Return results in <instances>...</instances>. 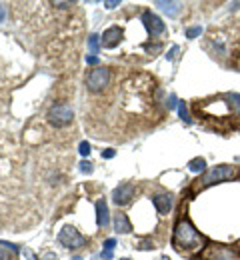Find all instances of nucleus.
<instances>
[{"instance_id": "nucleus-18", "label": "nucleus", "mask_w": 240, "mask_h": 260, "mask_svg": "<svg viewBox=\"0 0 240 260\" xmlns=\"http://www.w3.org/2000/svg\"><path fill=\"white\" fill-rule=\"evenodd\" d=\"M144 50L154 56V54H158V52L162 50V44H160V42H146V44H144Z\"/></svg>"}, {"instance_id": "nucleus-29", "label": "nucleus", "mask_w": 240, "mask_h": 260, "mask_svg": "<svg viewBox=\"0 0 240 260\" xmlns=\"http://www.w3.org/2000/svg\"><path fill=\"white\" fill-rule=\"evenodd\" d=\"M86 62L88 64H98V56H86Z\"/></svg>"}, {"instance_id": "nucleus-19", "label": "nucleus", "mask_w": 240, "mask_h": 260, "mask_svg": "<svg viewBox=\"0 0 240 260\" xmlns=\"http://www.w3.org/2000/svg\"><path fill=\"white\" fill-rule=\"evenodd\" d=\"M202 34V26H190L186 28V38H196Z\"/></svg>"}, {"instance_id": "nucleus-6", "label": "nucleus", "mask_w": 240, "mask_h": 260, "mask_svg": "<svg viewBox=\"0 0 240 260\" xmlns=\"http://www.w3.org/2000/svg\"><path fill=\"white\" fill-rule=\"evenodd\" d=\"M142 22H144V28L148 30L150 36H158V34L164 32V22H162L152 10H146V12L142 14Z\"/></svg>"}, {"instance_id": "nucleus-26", "label": "nucleus", "mask_w": 240, "mask_h": 260, "mask_svg": "<svg viewBox=\"0 0 240 260\" xmlns=\"http://www.w3.org/2000/svg\"><path fill=\"white\" fill-rule=\"evenodd\" d=\"M176 52H178V46H172V48H170V52L166 54V58H168V60H172V58L176 56Z\"/></svg>"}, {"instance_id": "nucleus-31", "label": "nucleus", "mask_w": 240, "mask_h": 260, "mask_svg": "<svg viewBox=\"0 0 240 260\" xmlns=\"http://www.w3.org/2000/svg\"><path fill=\"white\" fill-rule=\"evenodd\" d=\"M230 8H240V2H232V4H230Z\"/></svg>"}, {"instance_id": "nucleus-13", "label": "nucleus", "mask_w": 240, "mask_h": 260, "mask_svg": "<svg viewBox=\"0 0 240 260\" xmlns=\"http://www.w3.org/2000/svg\"><path fill=\"white\" fill-rule=\"evenodd\" d=\"M164 14H168L170 18H174L178 12H180V4L178 2H164V0H158V2H154Z\"/></svg>"}, {"instance_id": "nucleus-20", "label": "nucleus", "mask_w": 240, "mask_h": 260, "mask_svg": "<svg viewBox=\"0 0 240 260\" xmlns=\"http://www.w3.org/2000/svg\"><path fill=\"white\" fill-rule=\"evenodd\" d=\"M228 100H230L232 108L240 114V94H228Z\"/></svg>"}, {"instance_id": "nucleus-12", "label": "nucleus", "mask_w": 240, "mask_h": 260, "mask_svg": "<svg viewBox=\"0 0 240 260\" xmlns=\"http://www.w3.org/2000/svg\"><path fill=\"white\" fill-rule=\"evenodd\" d=\"M114 230L120 232V234H126V232L132 230V224H130V220H128L126 214H116L114 216Z\"/></svg>"}, {"instance_id": "nucleus-32", "label": "nucleus", "mask_w": 240, "mask_h": 260, "mask_svg": "<svg viewBox=\"0 0 240 260\" xmlns=\"http://www.w3.org/2000/svg\"><path fill=\"white\" fill-rule=\"evenodd\" d=\"M72 260H82V258H80V256H74V258H72Z\"/></svg>"}, {"instance_id": "nucleus-10", "label": "nucleus", "mask_w": 240, "mask_h": 260, "mask_svg": "<svg viewBox=\"0 0 240 260\" xmlns=\"http://www.w3.org/2000/svg\"><path fill=\"white\" fill-rule=\"evenodd\" d=\"M234 256V252L224 250L222 246H208L204 252V260H228Z\"/></svg>"}, {"instance_id": "nucleus-7", "label": "nucleus", "mask_w": 240, "mask_h": 260, "mask_svg": "<svg viewBox=\"0 0 240 260\" xmlns=\"http://www.w3.org/2000/svg\"><path fill=\"white\" fill-rule=\"evenodd\" d=\"M134 186L132 184H120V186H116L114 188V192H112V200L118 204V206H124V204H128L132 198H134Z\"/></svg>"}, {"instance_id": "nucleus-22", "label": "nucleus", "mask_w": 240, "mask_h": 260, "mask_svg": "<svg viewBox=\"0 0 240 260\" xmlns=\"http://www.w3.org/2000/svg\"><path fill=\"white\" fill-rule=\"evenodd\" d=\"M104 6H106L108 10H112V8L120 6V0H106V2H104Z\"/></svg>"}, {"instance_id": "nucleus-11", "label": "nucleus", "mask_w": 240, "mask_h": 260, "mask_svg": "<svg viewBox=\"0 0 240 260\" xmlns=\"http://www.w3.org/2000/svg\"><path fill=\"white\" fill-rule=\"evenodd\" d=\"M110 222V216H108V206L104 200H98L96 202V224L98 228H106Z\"/></svg>"}, {"instance_id": "nucleus-21", "label": "nucleus", "mask_w": 240, "mask_h": 260, "mask_svg": "<svg viewBox=\"0 0 240 260\" xmlns=\"http://www.w3.org/2000/svg\"><path fill=\"white\" fill-rule=\"evenodd\" d=\"M78 152L82 154V156H88L90 154V144L84 140V142H80V146H78Z\"/></svg>"}, {"instance_id": "nucleus-17", "label": "nucleus", "mask_w": 240, "mask_h": 260, "mask_svg": "<svg viewBox=\"0 0 240 260\" xmlns=\"http://www.w3.org/2000/svg\"><path fill=\"white\" fill-rule=\"evenodd\" d=\"M178 114H180V118H182L186 124L192 122V118H190V114H188V108H186V102H178Z\"/></svg>"}, {"instance_id": "nucleus-5", "label": "nucleus", "mask_w": 240, "mask_h": 260, "mask_svg": "<svg viewBox=\"0 0 240 260\" xmlns=\"http://www.w3.org/2000/svg\"><path fill=\"white\" fill-rule=\"evenodd\" d=\"M72 118H74V110L68 104H54L48 110V120L54 126H64V124L72 122Z\"/></svg>"}, {"instance_id": "nucleus-3", "label": "nucleus", "mask_w": 240, "mask_h": 260, "mask_svg": "<svg viewBox=\"0 0 240 260\" xmlns=\"http://www.w3.org/2000/svg\"><path fill=\"white\" fill-rule=\"evenodd\" d=\"M236 176V168L234 166H228V164H220V166H214L206 172V176L202 178V186H210V184H216V182H226V180H232Z\"/></svg>"}, {"instance_id": "nucleus-33", "label": "nucleus", "mask_w": 240, "mask_h": 260, "mask_svg": "<svg viewBox=\"0 0 240 260\" xmlns=\"http://www.w3.org/2000/svg\"><path fill=\"white\" fill-rule=\"evenodd\" d=\"M122 260H130V258H122Z\"/></svg>"}, {"instance_id": "nucleus-23", "label": "nucleus", "mask_w": 240, "mask_h": 260, "mask_svg": "<svg viewBox=\"0 0 240 260\" xmlns=\"http://www.w3.org/2000/svg\"><path fill=\"white\" fill-rule=\"evenodd\" d=\"M168 108H178V100H176V96H174V94H170V96H168Z\"/></svg>"}, {"instance_id": "nucleus-4", "label": "nucleus", "mask_w": 240, "mask_h": 260, "mask_svg": "<svg viewBox=\"0 0 240 260\" xmlns=\"http://www.w3.org/2000/svg\"><path fill=\"white\" fill-rule=\"evenodd\" d=\"M58 242L64 246V248H72V250H78L86 244V238L74 228V226H64L60 232H58Z\"/></svg>"}, {"instance_id": "nucleus-14", "label": "nucleus", "mask_w": 240, "mask_h": 260, "mask_svg": "<svg viewBox=\"0 0 240 260\" xmlns=\"http://www.w3.org/2000/svg\"><path fill=\"white\" fill-rule=\"evenodd\" d=\"M188 170L194 172V174H202L206 170V160L204 158H192L188 162Z\"/></svg>"}, {"instance_id": "nucleus-2", "label": "nucleus", "mask_w": 240, "mask_h": 260, "mask_svg": "<svg viewBox=\"0 0 240 260\" xmlns=\"http://www.w3.org/2000/svg\"><path fill=\"white\" fill-rule=\"evenodd\" d=\"M108 82H110V70H108L106 66H96V68L90 70L88 76H86V88H88L90 92H100V90H104V88L108 86Z\"/></svg>"}, {"instance_id": "nucleus-15", "label": "nucleus", "mask_w": 240, "mask_h": 260, "mask_svg": "<svg viewBox=\"0 0 240 260\" xmlns=\"http://www.w3.org/2000/svg\"><path fill=\"white\" fill-rule=\"evenodd\" d=\"M114 246H116V240H114V238H108V240L104 242V250L100 252V258H104V260L112 258V250H114Z\"/></svg>"}, {"instance_id": "nucleus-30", "label": "nucleus", "mask_w": 240, "mask_h": 260, "mask_svg": "<svg viewBox=\"0 0 240 260\" xmlns=\"http://www.w3.org/2000/svg\"><path fill=\"white\" fill-rule=\"evenodd\" d=\"M0 260H12L8 254H4V252H2V246H0Z\"/></svg>"}, {"instance_id": "nucleus-9", "label": "nucleus", "mask_w": 240, "mask_h": 260, "mask_svg": "<svg viewBox=\"0 0 240 260\" xmlns=\"http://www.w3.org/2000/svg\"><path fill=\"white\" fill-rule=\"evenodd\" d=\"M152 204L156 206V210L160 214H168L170 208H172V204H174V198H172V194H156L152 198Z\"/></svg>"}, {"instance_id": "nucleus-8", "label": "nucleus", "mask_w": 240, "mask_h": 260, "mask_svg": "<svg viewBox=\"0 0 240 260\" xmlns=\"http://www.w3.org/2000/svg\"><path fill=\"white\" fill-rule=\"evenodd\" d=\"M122 36H124L122 28H118V26H110V28H108V30H104V34H102V46H104V48H114V46H118V44H120Z\"/></svg>"}, {"instance_id": "nucleus-28", "label": "nucleus", "mask_w": 240, "mask_h": 260, "mask_svg": "<svg viewBox=\"0 0 240 260\" xmlns=\"http://www.w3.org/2000/svg\"><path fill=\"white\" fill-rule=\"evenodd\" d=\"M4 18H6V8H4V4L0 2V24L4 22Z\"/></svg>"}, {"instance_id": "nucleus-24", "label": "nucleus", "mask_w": 240, "mask_h": 260, "mask_svg": "<svg viewBox=\"0 0 240 260\" xmlns=\"http://www.w3.org/2000/svg\"><path fill=\"white\" fill-rule=\"evenodd\" d=\"M80 170H82V172H92V164L84 160V162H80Z\"/></svg>"}, {"instance_id": "nucleus-34", "label": "nucleus", "mask_w": 240, "mask_h": 260, "mask_svg": "<svg viewBox=\"0 0 240 260\" xmlns=\"http://www.w3.org/2000/svg\"><path fill=\"white\" fill-rule=\"evenodd\" d=\"M162 260H170V258H162Z\"/></svg>"}, {"instance_id": "nucleus-16", "label": "nucleus", "mask_w": 240, "mask_h": 260, "mask_svg": "<svg viewBox=\"0 0 240 260\" xmlns=\"http://www.w3.org/2000/svg\"><path fill=\"white\" fill-rule=\"evenodd\" d=\"M88 48H90V54H92V56H96V54H98V50H100V36L90 34V36H88Z\"/></svg>"}, {"instance_id": "nucleus-25", "label": "nucleus", "mask_w": 240, "mask_h": 260, "mask_svg": "<svg viewBox=\"0 0 240 260\" xmlns=\"http://www.w3.org/2000/svg\"><path fill=\"white\" fill-rule=\"evenodd\" d=\"M138 248H140V250H150V248H154V246H152V242H148V240H142V242L138 244Z\"/></svg>"}, {"instance_id": "nucleus-1", "label": "nucleus", "mask_w": 240, "mask_h": 260, "mask_svg": "<svg viewBox=\"0 0 240 260\" xmlns=\"http://www.w3.org/2000/svg\"><path fill=\"white\" fill-rule=\"evenodd\" d=\"M206 244V238L192 226L190 220L180 218L174 226V234H172V246L182 252V254H192V252H200Z\"/></svg>"}, {"instance_id": "nucleus-27", "label": "nucleus", "mask_w": 240, "mask_h": 260, "mask_svg": "<svg viewBox=\"0 0 240 260\" xmlns=\"http://www.w3.org/2000/svg\"><path fill=\"white\" fill-rule=\"evenodd\" d=\"M114 154H116V152H114L112 148H108V150H104V152H102V158H112Z\"/></svg>"}]
</instances>
